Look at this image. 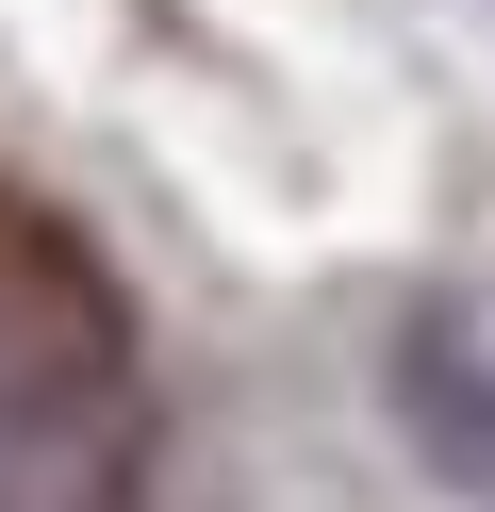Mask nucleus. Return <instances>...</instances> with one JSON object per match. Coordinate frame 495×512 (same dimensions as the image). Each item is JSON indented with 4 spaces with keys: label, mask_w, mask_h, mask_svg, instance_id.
Listing matches in <instances>:
<instances>
[{
    "label": "nucleus",
    "mask_w": 495,
    "mask_h": 512,
    "mask_svg": "<svg viewBox=\"0 0 495 512\" xmlns=\"http://www.w3.org/2000/svg\"><path fill=\"white\" fill-rule=\"evenodd\" d=\"M396 413L429 430L446 496H479V347H462V314H413V347H396Z\"/></svg>",
    "instance_id": "f257e3e1"
}]
</instances>
